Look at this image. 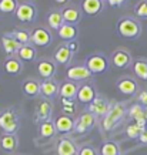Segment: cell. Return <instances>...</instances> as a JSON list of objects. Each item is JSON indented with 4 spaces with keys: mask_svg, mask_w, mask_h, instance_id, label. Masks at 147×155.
I'll use <instances>...</instances> for the list:
<instances>
[{
    "mask_svg": "<svg viewBox=\"0 0 147 155\" xmlns=\"http://www.w3.org/2000/svg\"><path fill=\"white\" fill-rule=\"evenodd\" d=\"M117 30H119L120 36L126 38H136L140 34V24L133 19H121L117 24Z\"/></svg>",
    "mask_w": 147,
    "mask_h": 155,
    "instance_id": "2",
    "label": "cell"
},
{
    "mask_svg": "<svg viewBox=\"0 0 147 155\" xmlns=\"http://www.w3.org/2000/svg\"><path fill=\"white\" fill-rule=\"evenodd\" d=\"M144 114H146V118H147V107L144 108Z\"/></svg>",
    "mask_w": 147,
    "mask_h": 155,
    "instance_id": "45",
    "label": "cell"
},
{
    "mask_svg": "<svg viewBox=\"0 0 147 155\" xmlns=\"http://www.w3.org/2000/svg\"><path fill=\"white\" fill-rule=\"evenodd\" d=\"M62 103H63V107H73V100H69V98H62Z\"/></svg>",
    "mask_w": 147,
    "mask_h": 155,
    "instance_id": "40",
    "label": "cell"
},
{
    "mask_svg": "<svg viewBox=\"0 0 147 155\" xmlns=\"http://www.w3.org/2000/svg\"><path fill=\"white\" fill-rule=\"evenodd\" d=\"M12 36H13L22 46L27 44L29 41H32V34H29L26 30H14L13 33H12Z\"/></svg>",
    "mask_w": 147,
    "mask_h": 155,
    "instance_id": "33",
    "label": "cell"
},
{
    "mask_svg": "<svg viewBox=\"0 0 147 155\" xmlns=\"http://www.w3.org/2000/svg\"><path fill=\"white\" fill-rule=\"evenodd\" d=\"M77 91H79V87L74 83H70V81L64 83L60 87V95H62V98L73 100L74 97H77Z\"/></svg>",
    "mask_w": 147,
    "mask_h": 155,
    "instance_id": "21",
    "label": "cell"
},
{
    "mask_svg": "<svg viewBox=\"0 0 147 155\" xmlns=\"http://www.w3.org/2000/svg\"><path fill=\"white\" fill-rule=\"evenodd\" d=\"M138 101H140V104L147 107V91H143L142 94L138 95Z\"/></svg>",
    "mask_w": 147,
    "mask_h": 155,
    "instance_id": "38",
    "label": "cell"
},
{
    "mask_svg": "<svg viewBox=\"0 0 147 155\" xmlns=\"http://www.w3.org/2000/svg\"><path fill=\"white\" fill-rule=\"evenodd\" d=\"M96 121V115L91 113H84L81 114L80 117H79V120H77V122L74 124V128H76L77 132H86L89 128L94 124Z\"/></svg>",
    "mask_w": 147,
    "mask_h": 155,
    "instance_id": "10",
    "label": "cell"
},
{
    "mask_svg": "<svg viewBox=\"0 0 147 155\" xmlns=\"http://www.w3.org/2000/svg\"><path fill=\"white\" fill-rule=\"evenodd\" d=\"M86 67L90 70L91 74H100V73L106 71V68H107V60L103 56L96 54V56H91L87 58Z\"/></svg>",
    "mask_w": 147,
    "mask_h": 155,
    "instance_id": "4",
    "label": "cell"
},
{
    "mask_svg": "<svg viewBox=\"0 0 147 155\" xmlns=\"http://www.w3.org/2000/svg\"><path fill=\"white\" fill-rule=\"evenodd\" d=\"M81 7H83V12L89 16H96L99 14L103 9V3L101 0H83L81 3Z\"/></svg>",
    "mask_w": 147,
    "mask_h": 155,
    "instance_id": "13",
    "label": "cell"
},
{
    "mask_svg": "<svg viewBox=\"0 0 147 155\" xmlns=\"http://www.w3.org/2000/svg\"><path fill=\"white\" fill-rule=\"evenodd\" d=\"M66 75L67 78L71 81H83V80H89L91 73L86 66H74L67 70Z\"/></svg>",
    "mask_w": 147,
    "mask_h": 155,
    "instance_id": "7",
    "label": "cell"
},
{
    "mask_svg": "<svg viewBox=\"0 0 147 155\" xmlns=\"http://www.w3.org/2000/svg\"><path fill=\"white\" fill-rule=\"evenodd\" d=\"M37 71L43 78L50 80L53 75H54L56 67H54V64L50 60H42V61H39V64H37Z\"/></svg>",
    "mask_w": 147,
    "mask_h": 155,
    "instance_id": "15",
    "label": "cell"
},
{
    "mask_svg": "<svg viewBox=\"0 0 147 155\" xmlns=\"http://www.w3.org/2000/svg\"><path fill=\"white\" fill-rule=\"evenodd\" d=\"M124 117V107L121 104H114L113 107L110 108V111L106 114V117H103L101 125L104 131H110L113 130L117 124H119Z\"/></svg>",
    "mask_w": 147,
    "mask_h": 155,
    "instance_id": "1",
    "label": "cell"
},
{
    "mask_svg": "<svg viewBox=\"0 0 147 155\" xmlns=\"http://www.w3.org/2000/svg\"><path fill=\"white\" fill-rule=\"evenodd\" d=\"M117 90H119L121 94L126 95H132L137 91V84L133 78H123L117 83Z\"/></svg>",
    "mask_w": 147,
    "mask_h": 155,
    "instance_id": "17",
    "label": "cell"
},
{
    "mask_svg": "<svg viewBox=\"0 0 147 155\" xmlns=\"http://www.w3.org/2000/svg\"><path fill=\"white\" fill-rule=\"evenodd\" d=\"M40 87H42V84H40L39 81H36V80H27L23 84V91H24V94L33 97V95H36V94H39V93H40Z\"/></svg>",
    "mask_w": 147,
    "mask_h": 155,
    "instance_id": "27",
    "label": "cell"
},
{
    "mask_svg": "<svg viewBox=\"0 0 147 155\" xmlns=\"http://www.w3.org/2000/svg\"><path fill=\"white\" fill-rule=\"evenodd\" d=\"M79 155H97L94 148L91 147H83L80 151H79Z\"/></svg>",
    "mask_w": 147,
    "mask_h": 155,
    "instance_id": "37",
    "label": "cell"
},
{
    "mask_svg": "<svg viewBox=\"0 0 147 155\" xmlns=\"http://www.w3.org/2000/svg\"><path fill=\"white\" fill-rule=\"evenodd\" d=\"M71 54L73 53L70 51V48L67 47V46H60V47L57 48L56 51H54V60L59 63V64H67L71 58Z\"/></svg>",
    "mask_w": 147,
    "mask_h": 155,
    "instance_id": "20",
    "label": "cell"
},
{
    "mask_svg": "<svg viewBox=\"0 0 147 155\" xmlns=\"http://www.w3.org/2000/svg\"><path fill=\"white\" fill-rule=\"evenodd\" d=\"M146 128H142L138 127L136 122H133V124H130L127 127V130H126V134H127L128 138H132V140H136V138H140V135H142V132L144 131Z\"/></svg>",
    "mask_w": 147,
    "mask_h": 155,
    "instance_id": "34",
    "label": "cell"
},
{
    "mask_svg": "<svg viewBox=\"0 0 147 155\" xmlns=\"http://www.w3.org/2000/svg\"><path fill=\"white\" fill-rule=\"evenodd\" d=\"M56 132V125L52 121H44L40 125V135L43 138H52Z\"/></svg>",
    "mask_w": 147,
    "mask_h": 155,
    "instance_id": "29",
    "label": "cell"
},
{
    "mask_svg": "<svg viewBox=\"0 0 147 155\" xmlns=\"http://www.w3.org/2000/svg\"><path fill=\"white\" fill-rule=\"evenodd\" d=\"M140 142H142V144H147V128L142 132V135H140Z\"/></svg>",
    "mask_w": 147,
    "mask_h": 155,
    "instance_id": "42",
    "label": "cell"
},
{
    "mask_svg": "<svg viewBox=\"0 0 147 155\" xmlns=\"http://www.w3.org/2000/svg\"><path fill=\"white\" fill-rule=\"evenodd\" d=\"M5 70H6V73H9V74H19L20 70H22V64H20V61L16 60V58H9V60L5 63Z\"/></svg>",
    "mask_w": 147,
    "mask_h": 155,
    "instance_id": "31",
    "label": "cell"
},
{
    "mask_svg": "<svg viewBox=\"0 0 147 155\" xmlns=\"http://www.w3.org/2000/svg\"><path fill=\"white\" fill-rule=\"evenodd\" d=\"M53 2H54V3H59V5H66L69 0H53Z\"/></svg>",
    "mask_w": 147,
    "mask_h": 155,
    "instance_id": "44",
    "label": "cell"
},
{
    "mask_svg": "<svg viewBox=\"0 0 147 155\" xmlns=\"http://www.w3.org/2000/svg\"><path fill=\"white\" fill-rule=\"evenodd\" d=\"M63 111H64V113H69V114H73L74 113V105H73V107H63Z\"/></svg>",
    "mask_w": 147,
    "mask_h": 155,
    "instance_id": "43",
    "label": "cell"
},
{
    "mask_svg": "<svg viewBox=\"0 0 147 155\" xmlns=\"http://www.w3.org/2000/svg\"><path fill=\"white\" fill-rule=\"evenodd\" d=\"M128 115L133 118L134 121H137V120H140V118L146 117L144 110H143L140 105H137V104H134V105H132V107H130V110H128Z\"/></svg>",
    "mask_w": 147,
    "mask_h": 155,
    "instance_id": "35",
    "label": "cell"
},
{
    "mask_svg": "<svg viewBox=\"0 0 147 155\" xmlns=\"http://www.w3.org/2000/svg\"><path fill=\"white\" fill-rule=\"evenodd\" d=\"M0 128L5 131V134H10V135L16 134L17 128H19V122L12 110H7L0 115Z\"/></svg>",
    "mask_w": 147,
    "mask_h": 155,
    "instance_id": "3",
    "label": "cell"
},
{
    "mask_svg": "<svg viewBox=\"0 0 147 155\" xmlns=\"http://www.w3.org/2000/svg\"><path fill=\"white\" fill-rule=\"evenodd\" d=\"M50 114H52V104L49 101H46V100L40 101L37 110H36V118L37 120H43V122L50 121Z\"/></svg>",
    "mask_w": 147,
    "mask_h": 155,
    "instance_id": "18",
    "label": "cell"
},
{
    "mask_svg": "<svg viewBox=\"0 0 147 155\" xmlns=\"http://www.w3.org/2000/svg\"><path fill=\"white\" fill-rule=\"evenodd\" d=\"M47 21H49V26H50L52 28L59 30V28L64 24V19H63L62 12H57V10H56V12H52V13L49 14Z\"/></svg>",
    "mask_w": 147,
    "mask_h": 155,
    "instance_id": "25",
    "label": "cell"
},
{
    "mask_svg": "<svg viewBox=\"0 0 147 155\" xmlns=\"http://www.w3.org/2000/svg\"><path fill=\"white\" fill-rule=\"evenodd\" d=\"M2 44H3V48L6 50L7 54L19 53V50L22 48V44H20L13 36H9V34H6V36L2 37Z\"/></svg>",
    "mask_w": 147,
    "mask_h": 155,
    "instance_id": "14",
    "label": "cell"
},
{
    "mask_svg": "<svg viewBox=\"0 0 147 155\" xmlns=\"http://www.w3.org/2000/svg\"><path fill=\"white\" fill-rule=\"evenodd\" d=\"M19 57L22 58V60L24 61H32L34 60V57H36V51H34V48L32 47V46H29V44H24V46H22V48L19 50Z\"/></svg>",
    "mask_w": 147,
    "mask_h": 155,
    "instance_id": "28",
    "label": "cell"
},
{
    "mask_svg": "<svg viewBox=\"0 0 147 155\" xmlns=\"http://www.w3.org/2000/svg\"><path fill=\"white\" fill-rule=\"evenodd\" d=\"M57 31H59V36H60V38H63V40L73 41V40H76V37H77V28L74 27L73 24L64 23L62 27L57 30Z\"/></svg>",
    "mask_w": 147,
    "mask_h": 155,
    "instance_id": "19",
    "label": "cell"
},
{
    "mask_svg": "<svg viewBox=\"0 0 147 155\" xmlns=\"http://www.w3.org/2000/svg\"><path fill=\"white\" fill-rule=\"evenodd\" d=\"M62 14H63V19H64V21L67 24H76L80 20V13L74 7H66L62 12Z\"/></svg>",
    "mask_w": 147,
    "mask_h": 155,
    "instance_id": "24",
    "label": "cell"
},
{
    "mask_svg": "<svg viewBox=\"0 0 147 155\" xmlns=\"http://www.w3.org/2000/svg\"><path fill=\"white\" fill-rule=\"evenodd\" d=\"M134 13L142 19H147V0H143L134 7Z\"/></svg>",
    "mask_w": 147,
    "mask_h": 155,
    "instance_id": "36",
    "label": "cell"
},
{
    "mask_svg": "<svg viewBox=\"0 0 147 155\" xmlns=\"http://www.w3.org/2000/svg\"><path fill=\"white\" fill-rule=\"evenodd\" d=\"M34 16H36V9H34V6L29 5V3L19 5V7L16 10V17H17L20 21H23V23L33 21Z\"/></svg>",
    "mask_w": 147,
    "mask_h": 155,
    "instance_id": "8",
    "label": "cell"
},
{
    "mask_svg": "<svg viewBox=\"0 0 147 155\" xmlns=\"http://www.w3.org/2000/svg\"><path fill=\"white\" fill-rule=\"evenodd\" d=\"M0 147H2L5 151H7V152L14 151L17 148V140H16V137L10 135V134L2 135V138H0Z\"/></svg>",
    "mask_w": 147,
    "mask_h": 155,
    "instance_id": "22",
    "label": "cell"
},
{
    "mask_svg": "<svg viewBox=\"0 0 147 155\" xmlns=\"http://www.w3.org/2000/svg\"><path fill=\"white\" fill-rule=\"evenodd\" d=\"M133 71L140 80L147 81V61L144 60H137L133 64Z\"/></svg>",
    "mask_w": 147,
    "mask_h": 155,
    "instance_id": "26",
    "label": "cell"
},
{
    "mask_svg": "<svg viewBox=\"0 0 147 155\" xmlns=\"http://www.w3.org/2000/svg\"><path fill=\"white\" fill-rule=\"evenodd\" d=\"M111 63L117 68H124V67H127L132 63V57L124 50H116L113 53V56H111Z\"/></svg>",
    "mask_w": 147,
    "mask_h": 155,
    "instance_id": "11",
    "label": "cell"
},
{
    "mask_svg": "<svg viewBox=\"0 0 147 155\" xmlns=\"http://www.w3.org/2000/svg\"><path fill=\"white\" fill-rule=\"evenodd\" d=\"M94 98H96V91L91 84H83L81 87H79L77 100L81 104H91L94 101Z\"/></svg>",
    "mask_w": 147,
    "mask_h": 155,
    "instance_id": "9",
    "label": "cell"
},
{
    "mask_svg": "<svg viewBox=\"0 0 147 155\" xmlns=\"http://www.w3.org/2000/svg\"><path fill=\"white\" fill-rule=\"evenodd\" d=\"M109 101L103 97H96L94 101L89 105V113L94 114L96 117H106V114L110 111Z\"/></svg>",
    "mask_w": 147,
    "mask_h": 155,
    "instance_id": "5",
    "label": "cell"
},
{
    "mask_svg": "<svg viewBox=\"0 0 147 155\" xmlns=\"http://www.w3.org/2000/svg\"><path fill=\"white\" fill-rule=\"evenodd\" d=\"M32 43L37 47H46L52 43V34L43 27L34 28L32 33Z\"/></svg>",
    "mask_w": 147,
    "mask_h": 155,
    "instance_id": "6",
    "label": "cell"
},
{
    "mask_svg": "<svg viewBox=\"0 0 147 155\" xmlns=\"http://www.w3.org/2000/svg\"><path fill=\"white\" fill-rule=\"evenodd\" d=\"M107 3L110 6H121L124 3V0H107Z\"/></svg>",
    "mask_w": 147,
    "mask_h": 155,
    "instance_id": "41",
    "label": "cell"
},
{
    "mask_svg": "<svg viewBox=\"0 0 147 155\" xmlns=\"http://www.w3.org/2000/svg\"><path fill=\"white\" fill-rule=\"evenodd\" d=\"M77 148L74 142L69 138H63L57 144V155H76Z\"/></svg>",
    "mask_w": 147,
    "mask_h": 155,
    "instance_id": "12",
    "label": "cell"
},
{
    "mask_svg": "<svg viewBox=\"0 0 147 155\" xmlns=\"http://www.w3.org/2000/svg\"><path fill=\"white\" fill-rule=\"evenodd\" d=\"M100 155H120V150L114 142L107 141L100 148Z\"/></svg>",
    "mask_w": 147,
    "mask_h": 155,
    "instance_id": "30",
    "label": "cell"
},
{
    "mask_svg": "<svg viewBox=\"0 0 147 155\" xmlns=\"http://www.w3.org/2000/svg\"><path fill=\"white\" fill-rule=\"evenodd\" d=\"M54 125H56V131H59L60 134H66L74 128V122L69 115H62L56 120Z\"/></svg>",
    "mask_w": 147,
    "mask_h": 155,
    "instance_id": "16",
    "label": "cell"
},
{
    "mask_svg": "<svg viewBox=\"0 0 147 155\" xmlns=\"http://www.w3.org/2000/svg\"><path fill=\"white\" fill-rule=\"evenodd\" d=\"M59 91V85L52 80H46L42 83V87H40V93H42L44 97H54Z\"/></svg>",
    "mask_w": 147,
    "mask_h": 155,
    "instance_id": "23",
    "label": "cell"
},
{
    "mask_svg": "<svg viewBox=\"0 0 147 155\" xmlns=\"http://www.w3.org/2000/svg\"><path fill=\"white\" fill-rule=\"evenodd\" d=\"M19 7L17 0H0V12L2 13H13Z\"/></svg>",
    "mask_w": 147,
    "mask_h": 155,
    "instance_id": "32",
    "label": "cell"
},
{
    "mask_svg": "<svg viewBox=\"0 0 147 155\" xmlns=\"http://www.w3.org/2000/svg\"><path fill=\"white\" fill-rule=\"evenodd\" d=\"M67 47L70 48V51H71V53H76V51H77V47H79V44L76 43V40H73V41H69Z\"/></svg>",
    "mask_w": 147,
    "mask_h": 155,
    "instance_id": "39",
    "label": "cell"
}]
</instances>
